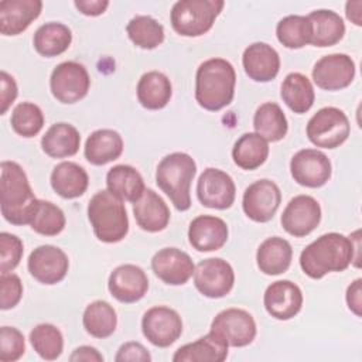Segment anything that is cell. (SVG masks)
<instances>
[{
  "instance_id": "obj_18",
  "label": "cell",
  "mask_w": 362,
  "mask_h": 362,
  "mask_svg": "<svg viewBox=\"0 0 362 362\" xmlns=\"http://www.w3.org/2000/svg\"><path fill=\"white\" fill-rule=\"evenodd\" d=\"M151 269L165 284L181 286L192 277L195 264L188 253L177 247H164L153 256Z\"/></svg>"
},
{
  "instance_id": "obj_6",
  "label": "cell",
  "mask_w": 362,
  "mask_h": 362,
  "mask_svg": "<svg viewBox=\"0 0 362 362\" xmlns=\"http://www.w3.org/2000/svg\"><path fill=\"white\" fill-rule=\"evenodd\" d=\"M223 6L222 0H180L171 8L170 21L180 35L199 37L212 28Z\"/></svg>"
},
{
  "instance_id": "obj_40",
  "label": "cell",
  "mask_w": 362,
  "mask_h": 362,
  "mask_svg": "<svg viewBox=\"0 0 362 362\" xmlns=\"http://www.w3.org/2000/svg\"><path fill=\"white\" fill-rule=\"evenodd\" d=\"M30 342L34 351L45 361L57 359L64 349V337L59 328L52 324H38L30 332Z\"/></svg>"
},
{
  "instance_id": "obj_48",
  "label": "cell",
  "mask_w": 362,
  "mask_h": 362,
  "mask_svg": "<svg viewBox=\"0 0 362 362\" xmlns=\"http://www.w3.org/2000/svg\"><path fill=\"white\" fill-rule=\"evenodd\" d=\"M346 304L348 308L356 315H362V279L354 280L346 288Z\"/></svg>"
},
{
  "instance_id": "obj_46",
  "label": "cell",
  "mask_w": 362,
  "mask_h": 362,
  "mask_svg": "<svg viewBox=\"0 0 362 362\" xmlns=\"http://www.w3.org/2000/svg\"><path fill=\"white\" fill-rule=\"evenodd\" d=\"M116 362H150V352L140 342H126L123 344L115 356Z\"/></svg>"
},
{
  "instance_id": "obj_11",
  "label": "cell",
  "mask_w": 362,
  "mask_h": 362,
  "mask_svg": "<svg viewBox=\"0 0 362 362\" xmlns=\"http://www.w3.org/2000/svg\"><path fill=\"white\" fill-rule=\"evenodd\" d=\"M211 331L221 337L229 346L240 348L253 342L256 337V322L246 310L226 308L215 315Z\"/></svg>"
},
{
  "instance_id": "obj_24",
  "label": "cell",
  "mask_w": 362,
  "mask_h": 362,
  "mask_svg": "<svg viewBox=\"0 0 362 362\" xmlns=\"http://www.w3.org/2000/svg\"><path fill=\"white\" fill-rule=\"evenodd\" d=\"M137 225L146 232H160L170 222V209L165 201L153 189L146 188L140 199L133 204Z\"/></svg>"
},
{
  "instance_id": "obj_42",
  "label": "cell",
  "mask_w": 362,
  "mask_h": 362,
  "mask_svg": "<svg viewBox=\"0 0 362 362\" xmlns=\"http://www.w3.org/2000/svg\"><path fill=\"white\" fill-rule=\"evenodd\" d=\"M10 123L17 134L34 137L44 126V113L35 103L21 102L13 109Z\"/></svg>"
},
{
  "instance_id": "obj_45",
  "label": "cell",
  "mask_w": 362,
  "mask_h": 362,
  "mask_svg": "<svg viewBox=\"0 0 362 362\" xmlns=\"http://www.w3.org/2000/svg\"><path fill=\"white\" fill-rule=\"evenodd\" d=\"M23 297V283L14 273H1L0 276V308L10 310L16 307Z\"/></svg>"
},
{
  "instance_id": "obj_5",
  "label": "cell",
  "mask_w": 362,
  "mask_h": 362,
  "mask_svg": "<svg viewBox=\"0 0 362 362\" xmlns=\"http://www.w3.org/2000/svg\"><path fill=\"white\" fill-rule=\"evenodd\" d=\"M88 218L95 236L100 242H120L129 232V218L124 204L109 189H100L90 198Z\"/></svg>"
},
{
  "instance_id": "obj_16",
  "label": "cell",
  "mask_w": 362,
  "mask_h": 362,
  "mask_svg": "<svg viewBox=\"0 0 362 362\" xmlns=\"http://www.w3.org/2000/svg\"><path fill=\"white\" fill-rule=\"evenodd\" d=\"M27 267L37 281L51 286L65 279L69 260L62 249L52 245H41L30 253Z\"/></svg>"
},
{
  "instance_id": "obj_43",
  "label": "cell",
  "mask_w": 362,
  "mask_h": 362,
  "mask_svg": "<svg viewBox=\"0 0 362 362\" xmlns=\"http://www.w3.org/2000/svg\"><path fill=\"white\" fill-rule=\"evenodd\" d=\"M25 352L24 335L14 327L0 328V361L14 362L18 361Z\"/></svg>"
},
{
  "instance_id": "obj_31",
  "label": "cell",
  "mask_w": 362,
  "mask_h": 362,
  "mask_svg": "<svg viewBox=\"0 0 362 362\" xmlns=\"http://www.w3.org/2000/svg\"><path fill=\"white\" fill-rule=\"evenodd\" d=\"M173 95V86L167 75L158 71H148L141 75L137 83V99L148 110H158L167 106Z\"/></svg>"
},
{
  "instance_id": "obj_22",
  "label": "cell",
  "mask_w": 362,
  "mask_h": 362,
  "mask_svg": "<svg viewBox=\"0 0 362 362\" xmlns=\"http://www.w3.org/2000/svg\"><path fill=\"white\" fill-rule=\"evenodd\" d=\"M246 75L256 82L273 81L280 71L279 52L266 42L250 44L242 55Z\"/></svg>"
},
{
  "instance_id": "obj_41",
  "label": "cell",
  "mask_w": 362,
  "mask_h": 362,
  "mask_svg": "<svg viewBox=\"0 0 362 362\" xmlns=\"http://www.w3.org/2000/svg\"><path fill=\"white\" fill-rule=\"evenodd\" d=\"M64 211L55 204L44 199H38L30 226L34 232L44 236H55L65 228Z\"/></svg>"
},
{
  "instance_id": "obj_49",
  "label": "cell",
  "mask_w": 362,
  "mask_h": 362,
  "mask_svg": "<svg viewBox=\"0 0 362 362\" xmlns=\"http://www.w3.org/2000/svg\"><path fill=\"white\" fill-rule=\"evenodd\" d=\"M75 7L85 16H100L109 6L107 0H75Z\"/></svg>"
},
{
  "instance_id": "obj_30",
  "label": "cell",
  "mask_w": 362,
  "mask_h": 362,
  "mask_svg": "<svg viewBox=\"0 0 362 362\" xmlns=\"http://www.w3.org/2000/svg\"><path fill=\"white\" fill-rule=\"evenodd\" d=\"M307 18L311 23V41L314 47H331L339 42L345 34V23L332 10L311 11Z\"/></svg>"
},
{
  "instance_id": "obj_25",
  "label": "cell",
  "mask_w": 362,
  "mask_h": 362,
  "mask_svg": "<svg viewBox=\"0 0 362 362\" xmlns=\"http://www.w3.org/2000/svg\"><path fill=\"white\" fill-rule=\"evenodd\" d=\"M228 344L209 331L195 342L180 346L173 355L174 362H223L228 356Z\"/></svg>"
},
{
  "instance_id": "obj_36",
  "label": "cell",
  "mask_w": 362,
  "mask_h": 362,
  "mask_svg": "<svg viewBox=\"0 0 362 362\" xmlns=\"http://www.w3.org/2000/svg\"><path fill=\"white\" fill-rule=\"evenodd\" d=\"M269 156L267 141L257 133H245L233 144V163L242 170H255L260 167Z\"/></svg>"
},
{
  "instance_id": "obj_17",
  "label": "cell",
  "mask_w": 362,
  "mask_h": 362,
  "mask_svg": "<svg viewBox=\"0 0 362 362\" xmlns=\"http://www.w3.org/2000/svg\"><path fill=\"white\" fill-rule=\"evenodd\" d=\"M314 83L324 90H339L351 85L355 78V62L346 54L321 57L313 68Z\"/></svg>"
},
{
  "instance_id": "obj_37",
  "label": "cell",
  "mask_w": 362,
  "mask_h": 362,
  "mask_svg": "<svg viewBox=\"0 0 362 362\" xmlns=\"http://www.w3.org/2000/svg\"><path fill=\"white\" fill-rule=\"evenodd\" d=\"M82 324L89 335L103 339L115 332L117 315L107 301L96 300L86 305L82 315Z\"/></svg>"
},
{
  "instance_id": "obj_2",
  "label": "cell",
  "mask_w": 362,
  "mask_h": 362,
  "mask_svg": "<svg viewBox=\"0 0 362 362\" xmlns=\"http://www.w3.org/2000/svg\"><path fill=\"white\" fill-rule=\"evenodd\" d=\"M38 199L20 164L4 160L0 164V209L13 225H30Z\"/></svg>"
},
{
  "instance_id": "obj_29",
  "label": "cell",
  "mask_w": 362,
  "mask_h": 362,
  "mask_svg": "<svg viewBox=\"0 0 362 362\" xmlns=\"http://www.w3.org/2000/svg\"><path fill=\"white\" fill-rule=\"evenodd\" d=\"M81 146V134L75 126L59 122L54 123L42 136V151L52 158L75 156Z\"/></svg>"
},
{
  "instance_id": "obj_28",
  "label": "cell",
  "mask_w": 362,
  "mask_h": 362,
  "mask_svg": "<svg viewBox=\"0 0 362 362\" xmlns=\"http://www.w3.org/2000/svg\"><path fill=\"white\" fill-rule=\"evenodd\" d=\"M89 184L88 173L74 161L57 164L51 173V187L62 198L72 199L85 194Z\"/></svg>"
},
{
  "instance_id": "obj_39",
  "label": "cell",
  "mask_w": 362,
  "mask_h": 362,
  "mask_svg": "<svg viewBox=\"0 0 362 362\" xmlns=\"http://www.w3.org/2000/svg\"><path fill=\"white\" fill-rule=\"evenodd\" d=\"M276 35L286 48H303L311 41V23L307 16H286L277 23Z\"/></svg>"
},
{
  "instance_id": "obj_32",
  "label": "cell",
  "mask_w": 362,
  "mask_h": 362,
  "mask_svg": "<svg viewBox=\"0 0 362 362\" xmlns=\"http://www.w3.org/2000/svg\"><path fill=\"white\" fill-rule=\"evenodd\" d=\"M107 189L122 201L136 202L143 195L146 187L141 174L132 165L117 164L106 174Z\"/></svg>"
},
{
  "instance_id": "obj_21",
  "label": "cell",
  "mask_w": 362,
  "mask_h": 362,
  "mask_svg": "<svg viewBox=\"0 0 362 362\" xmlns=\"http://www.w3.org/2000/svg\"><path fill=\"white\" fill-rule=\"evenodd\" d=\"M228 235L226 222L214 215H199L188 228L189 245L198 252L219 250L226 243Z\"/></svg>"
},
{
  "instance_id": "obj_7",
  "label": "cell",
  "mask_w": 362,
  "mask_h": 362,
  "mask_svg": "<svg viewBox=\"0 0 362 362\" xmlns=\"http://www.w3.org/2000/svg\"><path fill=\"white\" fill-rule=\"evenodd\" d=\"M308 140L322 148H337L349 136L351 124L346 115L334 106H327L314 113L307 123Z\"/></svg>"
},
{
  "instance_id": "obj_23",
  "label": "cell",
  "mask_w": 362,
  "mask_h": 362,
  "mask_svg": "<svg viewBox=\"0 0 362 362\" xmlns=\"http://www.w3.org/2000/svg\"><path fill=\"white\" fill-rule=\"evenodd\" d=\"M42 10L41 0H3L0 1V33L18 35L38 18Z\"/></svg>"
},
{
  "instance_id": "obj_12",
  "label": "cell",
  "mask_w": 362,
  "mask_h": 362,
  "mask_svg": "<svg viewBox=\"0 0 362 362\" xmlns=\"http://www.w3.org/2000/svg\"><path fill=\"white\" fill-rule=\"evenodd\" d=\"M281 202V192L272 180L262 178L250 184L242 199V208L246 216L255 222H269L273 219Z\"/></svg>"
},
{
  "instance_id": "obj_9",
  "label": "cell",
  "mask_w": 362,
  "mask_h": 362,
  "mask_svg": "<svg viewBox=\"0 0 362 362\" xmlns=\"http://www.w3.org/2000/svg\"><path fill=\"white\" fill-rule=\"evenodd\" d=\"M197 290L208 298H222L230 293L235 284L232 266L221 257L201 260L194 270Z\"/></svg>"
},
{
  "instance_id": "obj_3",
  "label": "cell",
  "mask_w": 362,
  "mask_h": 362,
  "mask_svg": "<svg viewBox=\"0 0 362 362\" xmlns=\"http://www.w3.org/2000/svg\"><path fill=\"white\" fill-rule=\"evenodd\" d=\"M236 72L223 58L204 61L195 75V100L201 107L218 112L226 107L235 95Z\"/></svg>"
},
{
  "instance_id": "obj_33",
  "label": "cell",
  "mask_w": 362,
  "mask_h": 362,
  "mask_svg": "<svg viewBox=\"0 0 362 362\" xmlns=\"http://www.w3.org/2000/svg\"><path fill=\"white\" fill-rule=\"evenodd\" d=\"M280 96L290 110L294 113H305L314 105L315 92L311 81L305 75L291 72L281 82Z\"/></svg>"
},
{
  "instance_id": "obj_44",
  "label": "cell",
  "mask_w": 362,
  "mask_h": 362,
  "mask_svg": "<svg viewBox=\"0 0 362 362\" xmlns=\"http://www.w3.org/2000/svg\"><path fill=\"white\" fill-rule=\"evenodd\" d=\"M23 242L18 236L8 232L0 233V272H13L23 257Z\"/></svg>"
},
{
  "instance_id": "obj_19",
  "label": "cell",
  "mask_w": 362,
  "mask_h": 362,
  "mask_svg": "<svg viewBox=\"0 0 362 362\" xmlns=\"http://www.w3.org/2000/svg\"><path fill=\"white\" fill-rule=\"evenodd\" d=\"M107 288L120 303H136L141 300L148 290V279L144 270L136 264H120L109 276Z\"/></svg>"
},
{
  "instance_id": "obj_15",
  "label": "cell",
  "mask_w": 362,
  "mask_h": 362,
  "mask_svg": "<svg viewBox=\"0 0 362 362\" xmlns=\"http://www.w3.org/2000/svg\"><path fill=\"white\" fill-rule=\"evenodd\" d=\"M320 221L321 206L318 201L310 195L291 198L280 218L283 229L294 238L310 235L318 226Z\"/></svg>"
},
{
  "instance_id": "obj_13",
  "label": "cell",
  "mask_w": 362,
  "mask_h": 362,
  "mask_svg": "<svg viewBox=\"0 0 362 362\" xmlns=\"http://www.w3.org/2000/svg\"><path fill=\"white\" fill-rule=\"evenodd\" d=\"M290 173L294 181L303 187L320 188L331 178V161L317 148L298 150L290 161Z\"/></svg>"
},
{
  "instance_id": "obj_38",
  "label": "cell",
  "mask_w": 362,
  "mask_h": 362,
  "mask_svg": "<svg viewBox=\"0 0 362 362\" xmlns=\"http://www.w3.org/2000/svg\"><path fill=\"white\" fill-rule=\"evenodd\" d=\"M130 41L143 49L157 48L164 41V27L151 16H136L126 25Z\"/></svg>"
},
{
  "instance_id": "obj_50",
  "label": "cell",
  "mask_w": 362,
  "mask_h": 362,
  "mask_svg": "<svg viewBox=\"0 0 362 362\" xmlns=\"http://www.w3.org/2000/svg\"><path fill=\"white\" fill-rule=\"evenodd\" d=\"M69 361L72 362H79V361H83V362H102L103 361V355L93 346H89V345H82V346H78L69 356Z\"/></svg>"
},
{
  "instance_id": "obj_51",
  "label": "cell",
  "mask_w": 362,
  "mask_h": 362,
  "mask_svg": "<svg viewBox=\"0 0 362 362\" xmlns=\"http://www.w3.org/2000/svg\"><path fill=\"white\" fill-rule=\"evenodd\" d=\"M361 8H362V1L356 0V1H348L345 4V14L348 17V20H351L355 25H361L362 20H361Z\"/></svg>"
},
{
  "instance_id": "obj_27",
  "label": "cell",
  "mask_w": 362,
  "mask_h": 362,
  "mask_svg": "<svg viewBox=\"0 0 362 362\" xmlns=\"http://www.w3.org/2000/svg\"><path fill=\"white\" fill-rule=\"evenodd\" d=\"M291 245L288 240L279 236H272L263 240L256 253L257 267L267 276H277L287 272L291 264Z\"/></svg>"
},
{
  "instance_id": "obj_14",
  "label": "cell",
  "mask_w": 362,
  "mask_h": 362,
  "mask_svg": "<svg viewBox=\"0 0 362 362\" xmlns=\"http://www.w3.org/2000/svg\"><path fill=\"white\" fill-rule=\"evenodd\" d=\"M197 197L206 208L228 209L235 202L236 187L228 173L209 167L198 178Z\"/></svg>"
},
{
  "instance_id": "obj_10",
  "label": "cell",
  "mask_w": 362,
  "mask_h": 362,
  "mask_svg": "<svg viewBox=\"0 0 362 362\" xmlns=\"http://www.w3.org/2000/svg\"><path fill=\"white\" fill-rule=\"evenodd\" d=\"M141 331L150 344L158 348H167L181 337L182 321L175 310L165 305H156L144 313Z\"/></svg>"
},
{
  "instance_id": "obj_47",
  "label": "cell",
  "mask_w": 362,
  "mask_h": 362,
  "mask_svg": "<svg viewBox=\"0 0 362 362\" xmlns=\"http://www.w3.org/2000/svg\"><path fill=\"white\" fill-rule=\"evenodd\" d=\"M17 83L14 78L7 74L6 71L0 72V100H1V110L0 115H4L7 109L11 106V103L17 98Z\"/></svg>"
},
{
  "instance_id": "obj_20",
  "label": "cell",
  "mask_w": 362,
  "mask_h": 362,
  "mask_svg": "<svg viewBox=\"0 0 362 362\" xmlns=\"http://www.w3.org/2000/svg\"><path fill=\"white\" fill-rule=\"evenodd\" d=\"M266 311L276 320H290L296 317L303 307L301 288L290 280H277L272 283L263 296Z\"/></svg>"
},
{
  "instance_id": "obj_4",
  "label": "cell",
  "mask_w": 362,
  "mask_h": 362,
  "mask_svg": "<svg viewBox=\"0 0 362 362\" xmlns=\"http://www.w3.org/2000/svg\"><path fill=\"white\" fill-rule=\"evenodd\" d=\"M195 174L197 164L194 158L187 153L175 151L158 163L156 182L178 211H187L191 206L189 188Z\"/></svg>"
},
{
  "instance_id": "obj_8",
  "label": "cell",
  "mask_w": 362,
  "mask_h": 362,
  "mask_svg": "<svg viewBox=\"0 0 362 362\" xmlns=\"http://www.w3.org/2000/svg\"><path fill=\"white\" fill-rule=\"evenodd\" d=\"M90 78L86 68L76 61H64L51 72L49 88L61 103H76L88 95Z\"/></svg>"
},
{
  "instance_id": "obj_26",
  "label": "cell",
  "mask_w": 362,
  "mask_h": 362,
  "mask_svg": "<svg viewBox=\"0 0 362 362\" xmlns=\"http://www.w3.org/2000/svg\"><path fill=\"white\" fill-rule=\"evenodd\" d=\"M123 153V139L112 129H99L86 139L83 154L93 165H105L117 160Z\"/></svg>"
},
{
  "instance_id": "obj_1",
  "label": "cell",
  "mask_w": 362,
  "mask_h": 362,
  "mask_svg": "<svg viewBox=\"0 0 362 362\" xmlns=\"http://www.w3.org/2000/svg\"><path fill=\"white\" fill-rule=\"evenodd\" d=\"M361 230L349 238L329 232L311 242L300 255V267L311 279H322L331 272H344L351 263L361 266Z\"/></svg>"
},
{
  "instance_id": "obj_34",
  "label": "cell",
  "mask_w": 362,
  "mask_h": 362,
  "mask_svg": "<svg viewBox=\"0 0 362 362\" xmlns=\"http://www.w3.org/2000/svg\"><path fill=\"white\" fill-rule=\"evenodd\" d=\"M72 42V33L62 23H45L34 33L33 44L35 51L47 58L61 55Z\"/></svg>"
},
{
  "instance_id": "obj_35",
  "label": "cell",
  "mask_w": 362,
  "mask_h": 362,
  "mask_svg": "<svg viewBox=\"0 0 362 362\" xmlns=\"http://www.w3.org/2000/svg\"><path fill=\"white\" fill-rule=\"evenodd\" d=\"M255 133L262 136L266 141H280L288 130V123L281 107L274 102L260 105L253 116Z\"/></svg>"
}]
</instances>
